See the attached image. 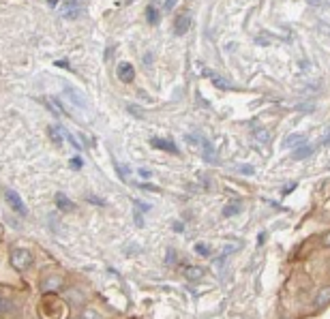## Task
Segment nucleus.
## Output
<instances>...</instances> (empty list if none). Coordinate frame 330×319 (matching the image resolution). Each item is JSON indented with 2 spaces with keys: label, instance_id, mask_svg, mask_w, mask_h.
Listing matches in <instances>:
<instances>
[{
  "label": "nucleus",
  "instance_id": "1",
  "mask_svg": "<svg viewBox=\"0 0 330 319\" xmlns=\"http://www.w3.org/2000/svg\"><path fill=\"white\" fill-rule=\"evenodd\" d=\"M187 144L191 146L193 150H197L201 154V159L208 161V163H213L217 159V152H215V146L210 144L204 135H197V133H191L187 135Z\"/></svg>",
  "mask_w": 330,
  "mask_h": 319
},
{
  "label": "nucleus",
  "instance_id": "2",
  "mask_svg": "<svg viewBox=\"0 0 330 319\" xmlns=\"http://www.w3.org/2000/svg\"><path fill=\"white\" fill-rule=\"evenodd\" d=\"M9 261L15 270H28L34 263V255L28 249H13L11 255H9Z\"/></svg>",
  "mask_w": 330,
  "mask_h": 319
},
{
  "label": "nucleus",
  "instance_id": "3",
  "mask_svg": "<svg viewBox=\"0 0 330 319\" xmlns=\"http://www.w3.org/2000/svg\"><path fill=\"white\" fill-rule=\"evenodd\" d=\"M5 202L9 204V206H11L13 208V210L17 212V214H20V216H26V214H28V208H26L24 206V202H22V197L20 195H17L15 193V191L13 189H5Z\"/></svg>",
  "mask_w": 330,
  "mask_h": 319
},
{
  "label": "nucleus",
  "instance_id": "4",
  "mask_svg": "<svg viewBox=\"0 0 330 319\" xmlns=\"http://www.w3.org/2000/svg\"><path fill=\"white\" fill-rule=\"evenodd\" d=\"M62 90H65V95L69 97V103H71L73 107H77V109H86V107H88L86 97H84V93H81V90L73 88V86H69V84H62Z\"/></svg>",
  "mask_w": 330,
  "mask_h": 319
},
{
  "label": "nucleus",
  "instance_id": "5",
  "mask_svg": "<svg viewBox=\"0 0 330 319\" xmlns=\"http://www.w3.org/2000/svg\"><path fill=\"white\" fill-rule=\"evenodd\" d=\"M191 13L189 11H180L176 17H174V32H176L178 36H182V34H187L189 32V28H191Z\"/></svg>",
  "mask_w": 330,
  "mask_h": 319
},
{
  "label": "nucleus",
  "instance_id": "6",
  "mask_svg": "<svg viewBox=\"0 0 330 319\" xmlns=\"http://www.w3.org/2000/svg\"><path fill=\"white\" fill-rule=\"evenodd\" d=\"M116 73H118V79H120L122 84H131L135 79V69H133V65H129V62H120Z\"/></svg>",
  "mask_w": 330,
  "mask_h": 319
},
{
  "label": "nucleus",
  "instance_id": "7",
  "mask_svg": "<svg viewBox=\"0 0 330 319\" xmlns=\"http://www.w3.org/2000/svg\"><path fill=\"white\" fill-rule=\"evenodd\" d=\"M201 75L208 77V79H213V84H215L217 88H221V90H232V88H234V86H232V84H230V81H227L225 77H221V75H219V73L210 71V69H204V71H201Z\"/></svg>",
  "mask_w": 330,
  "mask_h": 319
},
{
  "label": "nucleus",
  "instance_id": "8",
  "mask_svg": "<svg viewBox=\"0 0 330 319\" xmlns=\"http://www.w3.org/2000/svg\"><path fill=\"white\" fill-rule=\"evenodd\" d=\"M81 13V3L79 0H69L62 9V17H67V20H75V17Z\"/></svg>",
  "mask_w": 330,
  "mask_h": 319
},
{
  "label": "nucleus",
  "instance_id": "9",
  "mask_svg": "<svg viewBox=\"0 0 330 319\" xmlns=\"http://www.w3.org/2000/svg\"><path fill=\"white\" fill-rule=\"evenodd\" d=\"M150 146H152V148H157V150H163V152H174V154H178V148H176V144H174V142H170V140L152 138V140H150Z\"/></svg>",
  "mask_w": 330,
  "mask_h": 319
},
{
  "label": "nucleus",
  "instance_id": "10",
  "mask_svg": "<svg viewBox=\"0 0 330 319\" xmlns=\"http://www.w3.org/2000/svg\"><path fill=\"white\" fill-rule=\"evenodd\" d=\"M311 154H313V146L302 142L300 146H296V148H294V152H292V159H296V161H302V159L311 157Z\"/></svg>",
  "mask_w": 330,
  "mask_h": 319
},
{
  "label": "nucleus",
  "instance_id": "11",
  "mask_svg": "<svg viewBox=\"0 0 330 319\" xmlns=\"http://www.w3.org/2000/svg\"><path fill=\"white\" fill-rule=\"evenodd\" d=\"M56 206H58V210H62V212H71V210H75V204H73L65 193H58V195H56Z\"/></svg>",
  "mask_w": 330,
  "mask_h": 319
},
{
  "label": "nucleus",
  "instance_id": "12",
  "mask_svg": "<svg viewBox=\"0 0 330 319\" xmlns=\"http://www.w3.org/2000/svg\"><path fill=\"white\" fill-rule=\"evenodd\" d=\"M302 142H305V135H302V133H292V135H287V138L285 140H283V148H292V150H294L296 148V146H300Z\"/></svg>",
  "mask_w": 330,
  "mask_h": 319
},
{
  "label": "nucleus",
  "instance_id": "13",
  "mask_svg": "<svg viewBox=\"0 0 330 319\" xmlns=\"http://www.w3.org/2000/svg\"><path fill=\"white\" fill-rule=\"evenodd\" d=\"M326 304H330V285L319 289V294L315 296V306L317 308H324Z\"/></svg>",
  "mask_w": 330,
  "mask_h": 319
},
{
  "label": "nucleus",
  "instance_id": "14",
  "mask_svg": "<svg viewBox=\"0 0 330 319\" xmlns=\"http://www.w3.org/2000/svg\"><path fill=\"white\" fill-rule=\"evenodd\" d=\"M62 138H65V133H62V129H60V126H54V129L50 126V140H52V144L56 146L58 150L62 148Z\"/></svg>",
  "mask_w": 330,
  "mask_h": 319
},
{
  "label": "nucleus",
  "instance_id": "15",
  "mask_svg": "<svg viewBox=\"0 0 330 319\" xmlns=\"http://www.w3.org/2000/svg\"><path fill=\"white\" fill-rule=\"evenodd\" d=\"M185 277H187L189 281H197V279L204 277V268H199V266H191V268L185 270Z\"/></svg>",
  "mask_w": 330,
  "mask_h": 319
},
{
  "label": "nucleus",
  "instance_id": "16",
  "mask_svg": "<svg viewBox=\"0 0 330 319\" xmlns=\"http://www.w3.org/2000/svg\"><path fill=\"white\" fill-rule=\"evenodd\" d=\"M146 20H148L150 26L159 24V11H157V9H154V7H148V9H146Z\"/></svg>",
  "mask_w": 330,
  "mask_h": 319
},
{
  "label": "nucleus",
  "instance_id": "17",
  "mask_svg": "<svg viewBox=\"0 0 330 319\" xmlns=\"http://www.w3.org/2000/svg\"><path fill=\"white\" fill-rule=\"evenodd\" d=\"M240 202H232L230 206H225L223 208V216H234V214H238V212H240Z\"/></svg>",
  "mask_w": 330,
  "mask_h": 319
},
{
  "label": "nucleus",
  "instance_id": "18",
  "mask_svg": "<svg viewBox=\"0 0 330 319\" xmlns=\"http://www.w3.org/2000/svg\"><path fill=\"white\" fill-rule=\"evenodd\" d=\"M193 251L197 255H201V257H208V255H210V247H208V244H204V242H197Z\"/></svg>",
  "mask_w": 330,
  "mask_h": 319
},
{
  "label": "nucleus",
  "instance_id": "19",
  "mask_svg": "<svg viewBox=\"0 0 330 319\" xmlns=\"http://www.w3.org/2000/svg\"><path fill=\"white\" fill-rule=\"evenodd\" d=\"M238 171H242V174H246V176H253L255 174V169L251 165H240V167H238Z\"/></svg>",
  "mask_w": 330,
  "mask_h": 319
},
{
  "label": "nucleus",
  "instance_id": "20",
  "mask_svg": "<svg viewBox=\"0 0 330 319\" xmlns=\"http://www.w3.org/2000/svg\"><path fill=\"white\" fill-rule=\"evenodd\" d=\"M176 5H178V0H165L163 7H165V11H172V9L176 7Z\"/></svg>",
  "mask_w": 330,
  "mask_h": 319
},
{
  "label": "nucleus",
  "instance_id": "21",
  "mask_svg": "<svg viewBox=\"0 0 330 319\" xmlns=\"http://www.w3.org/2000/svg\"><path fill=\"white\" fill-rule=\"evenodd\" d=\"M174 261H176V253L170 249V251H168V257H165V263H174Z\"/></svg>",
  "mask_w": 330,
  "mask_h": 319
},
{
  "label": "nucleus",
  "instance_id": "22",
  "mask_svg": "<svg viewBox=\"0 0 330 319\" xmlns=\"http://www.w3.org/2000/svg\"><path fill=\"white\" fill-rule=\"evenodd\" d=\"M71 167H73V169H79V167H81V159H79V157L71 159Z\"/></svg>",
  "mask_w": 330,
  "mask_h": 319
},
{
  "label": "nucleus",
  "instance_id": "23",
  "mask_svg": "<svg viewBox=\"0 0 330 319\" xmlns=\"http://www.w3.org/2000/svg\"><path fill=\"white\" fill-rule=\"evenodd\" d=\"M296 189V182H290V185L285 187V189H283V195H287V193H292V191H294Z\"/></svg>",
  "mask_w": 330,
  "mask_h": 319
},
{
  "label": "nucleus",
  "instance_id": "24",
  "mask_svg": "<svg viewBox=\"0 0 330 319\" xmlns=\"http://www.w3.org/2000/svg\"><path fill=\"white\" fill-rule=\"evenodd\" d=\"M324 244H326V247H330V232L324 236Z\"/></svg>",
  "mask_w": 330,
  "mask_h": 319
},
{
  "label": "nucleus",
  "instance_id": "25",
  "mask_svg": "<svg viewBox=\"0 0 330 319\" xmlns=\"http://www.w3.org/2000/svg\"><path fill=\"white\" fill-rule=\"evenodd\" d=\"M84 317H99V315L93 313V311H84Z\"/></svg>",
  "mask_w": 330,
  "mask_h": 319
},
{
  "label": "nucleus",
  "instance_id": "26",
  "mask_svg": "<svg viewBox=\"0 0 330 319\" xmlns=\"http://www.w3.org/2000/svg\"><path fill=\"white\" fill-rule=\"evenodd\" d=\"M45 3H48V5H50V7L54 9V7H56V5H58V0H45Z\"/></svg>",
  "mask_w": 330,
  "mask_h": 319
},
{
  "label": "nucleus",
  "instance_id": "27",
  "mask_svg": "<svg viewBox=\"0 0 330 319\" xmlns=\"http://www.w3.org/2000/svg\"><path fill=\"white\" fill-rule=\"evenodd\" d=\"M324 144H330V135H326V138H324Z\"/></svg>",
  "mask_w": 330,
  "mask_h": 319
},
{
  "label": "nucleus",
  "instance_id": "28",
  "mask_svg": "<svg viewBox=\"0 0 330 319\" xmlns=\"http://www.w3.org/2000/svg\"><path fill=\"white\" fill-rule=\"evenodd\" d=\"M319 3V0H309V5H317Z\"/></svg>",
  "mask_w": 330,
  "mask_h": 319
},
{
  "label": "nucleus",
  "instance_id": "29",
  "mask_svg": "<svg viewBox=\"0 0 330 319\" xmlns=\"http://www.w3.org/2000/svg\"><path fill=\"white\" fill-rule=\"evenodd\" d=\"M125 3H127V5H129V3H133V0H125Z\"/></svg>",
  "mask_w": 330,
  "mask_h": 319
}]
</instances>
